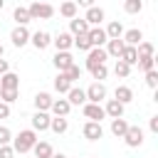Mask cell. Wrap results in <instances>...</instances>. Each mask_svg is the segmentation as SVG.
Wrapping results in <instances>:
<instances>
[{
    "instance_id": "44",
    "label": "cell",
    "mask_w": 158,
    "mask_h": 158,
    "mask_svg": "<svg viewBox=\"0 0 158 158\" xmlns=\"http://www.w3.org/2000/svg\"><path fill=\"white\" fill-rule=\"evenodd\" d=\"M148 126H151L153 133H158V116H151V123H148Z\"/></svg>"
},
{
    "instance_id": "29",
    "label": "cell",
    "mask_w": 158,
    "mask_h": 158,
    "mask_svg": "<svg viewBox=\"0 0 158 158\" xmlns=\"http://www.w3.org/2000/svg\"><path fill=\"white\" fill-rule=\"evenodd\" d=\"M153 52H156V47H153L151 42H141V44H136V54H138V59L153 57Z\"/></svg>"
},
{
    "instance_id": "47",
    "label": "cell",
    "mask_w": 158,
    "mask_h": 158,
    "mask_svg": "<svg viewBox=\"0 0 158 158\" xmlns=\"http://www.w3.org/2000/svg\"><path fill=\"white\" fill-rule=\"evenodd\" d=\"M0 59H2V44H0Z\"/></svg>"
},
{
    "instance_id": "7",
    "label": "cell",
    "mask_w": 158,
    "mask_h": 158,
    "mask_svg": "<svg viewBox=\"0 0 158 158\" xmlns=\"http://www.w3.org/2000/svg\"><path fill=\"white\" fill-rule=\"evenodd\" d=\"M84 116L89 121H94V123H101V118L106 114H104V106L101 104H84Z\"/></svg>"
},
{
    "instance_id": "33",
    "label": "cell",
    "mask_w": 158,
    "mask_h": 158,
    "mask_svg": "<svg viewBox=\"0 0 158 158\" xmlns=\"http://www.w3.org/2000/svg\"><path fill=\"white\" fill-rule=\"evenodd\" d=\"M74 47H77L79 52H89V49H91V44H89V37H86V35H79V37H74Z\"/></svg>"
},
{
    "instance_id": "10",
    "label": "cell",
    "mask_w": 158,
    "mask_h": 158,
    "mask_svg": "<svg viewBox=\"0 0 158 158\" xmlns=\"http://www.w3.org/2000/svg\"><path fill=\"white\" fill-rule=\"evenodd\" d=\"M52 62H54V67L59 69V74H64V72H67V69H69V67L74 64V57H72L69 52H57Z\"/></svg>"
},
{
    "instance_id": "6",
    "label": "cell",
    "mask_w": 158,
    "mask_h": 158,
    "mask_svg": "<svg viewBox=\"0 0 158 158\" xmlns=\"http://www.w3.org/2000/svg\"><path fill=\"white\" fill-rule=\"evenodd\" d=\"M30 42L35 44V49H47L52 44V35L44 32V30H37L35 35H30Z\"/></svg>"
},
{
    "instance_id": "40",
    "label": "cell",
    "mask_w": 158,
    "mask_h": 158,
    "mask_svg": "<svg viewBox=\"0 0 158 158\" xmlns=\"http://www.w3.org/2000/svg\"><path fill=\"white\" fill-rule=\"evenodd\" d=\"M10 141H12L10 128H7V126H0V146H10Z\"/></svg>"
},
{
    "instance_id": "12",
    "label": "cell",
    "mask_w": 158,
    "mask_h": 158,
    "mask_svg": "<svg viewBox=\"0 0 158 158\" xmlns=\"http://www.w3.org/2000/svg\"><path fill=\"white\" fill-rule=\"evenodd\" d=\"M10 40H12L15 47H25V44L30 42V30H27V27H15V30L10 32Z\"/></svg>"
},
{
    "instance_id": "42",
    "label": "cell",
    "mask_w": 158,
    "mask_h": 158,
    "mask_svg": "<svg viewBox=\"0 0 158 158\" xmlns=\"http://www.w3.org/2000/svg\"><path fill=\"white\" fill-rule=\"evenodd\" d=\"M12 156H15L12 146H0V158H12Z\"/></svg>"
},
{
    "instance_id": "11",
    "label": "cell",
    "mask_w": 158,
    "mask_h": 158,
    "mask_svg": "<svg viewBox=\"0 0 158 158\" xmlns=\"http://www.w3.org/2000/svg\"><path fill=\"white\" fill-rule=\"evenodd\" d=\"M49 121H52L49 114L35 111V116H32V131H35V133H37V131H47V128H49Z\"/></svg>"
},
{
    "instance_id": "17",
    "label": "cell",
    "mask_w": 158,
    "mask_h": 158,
    "mask_svg": "<svg viewBox=\"0 0 158 158\" xmlns=\"http://www.w3.org/2000/svg\"><path fill=\"white\" fill-rule=\"evenodd\" d=\"M104 114L111 116V118H123V104H118L116 99H109L106 106H104Z\"/></svg>"
},
{
    "instance_id": "39",
    "label": "cell",
    "mask_w": 158,
    "mask_h": 158,
    "mask_svg": "<svg viewBox=\"0 0 158 158\" xmlns=\"http://www.w3.org/2000/svg\"><path fill=\"white\" fill-rule=\"evenodd\" d=\"M141 7H143V2H141V0H128V2L123 5V10H126V12H131V15H133V12H141Z\"/></svg>"
},
{
    "instance_id": "25",
    "label": "cell",
    "mask_w": 158,
    "mask_h": 158,
    "mask_svg": "<svg viewBox=\"0 0 158 158\" xmlns=\"http://www.w3.org/2000/svg\"><path fill=\"white\" fill-rule=\"evenodd\" d=\"M114 96H116V101L118 104H128V101H133V89L131 86H116V91H114Z\"/></svg>"
},
{
    "instance_id": "43",
    "label": "cell",
    "mask_w": 158,
    "mask_h": 158,
    "mask_svg": "<svg viewBox=\"0 0 158 158\" xmlns=\"http://www.w3.org/2000/svg\"><path fill=\"white\" fill-rule=\"evenodd\" d=\"M7 116H10V106L0 101V118H7Z\"/></svg>"
},
{
    "instance_id": "1",
    "label": "cell",
    "mask_w": 158,
    "mask_h": 158,
    "mask_svg": "<svg viewBox=\"0 0 158 158\" xmlns=\"http://www.w3.org/2000/svg\"><path fill=\"white\" fill-rule=\"evenodd\" d=\"M35 143H37V133H35L32 128H25V131H20V133L15 136L12 151H15V153H27V151H32Z\"/></svg>"
},
{
    "instance_id": "31",
    "label": "cell",
    "mask_w": 158,
    "mask_h": 158,
    "mask_svg": "<svg viewBox=\"0 0 158 158\" xmlns=\"http://www.w3.org/2000/svg\"><path fill=\"white\" fill-rule=\"evenodd\" d=\"M49 128H52L54 133H64V131L69 128V121H67V118H59V116H54V118L49 121Z\"/></svg>"
},
{
    "instance_id": "45",
    "label": "cell",
    "mask_w": 158,
    "mask_h": 158,
    "mask_svg": "<svg viewBox=\"0 0 158 158\" xmlns=\"http://www.w3.org/2000/svg\"><path fill=\"white\" fill-rule=\"evenodd\" d=\"M7 72H10V64H7L5 59H0V77H2V74H7Z\"/></svg>"
},
{
    "instance_id": "38",
    "label": "cell",
    "mask_w": 158,
    "mask_h": 158,
    "mask_svg": "<svg viewBox=\"0 0 158 158\" xmlns=\"http://www.w3.org/2000/svg\"><path fill=\"white\" fill-rule=\"evenodd\" d=\"M91 72V77L96 79V81H101V79H106V74H109V69H106V64H99V67H94V69H89Z\"/></svg>"
},
{
    "instance_id": "22",
    "label": "cell",
    "mask_w": 158,
    "mask_h": 158,
    "mask_svg": "<svg viewBox=\"0 0 158 158\" xmlns=\"http://www.w3.org/2000/svg\"><path fill=\"white\" fill-rule=\"evenodd\" d=\"M84 20H86V25H99V22L104 20V10H101V7H96V5H91V7L86 10Z\"/></svg>"
},
{
    "instance_id": "35",
    "label": "cell",
    "mask_w": 158,
    "mask_h": 158,
    "mask_svg": "<svg viewBox=\"0 0 158 158\" xmlns=\"http://www.w3.org/2000/svg\"><path fill=\"white\" fill-rule=\"evenodd\" d=\"M114 72H116V77H121V79H126V77L131 74V67H128V64H123L121 59H116V67H114Z\"/></svg>"
},
{
    "instance_id": "41",
    "label": "cell",
    "mask_w": 158,
    "mask_h": 158,
    "mask_svg": "<svg viewBox=\"0 0 158 158\" xmlns=\"http://www.w3.org/2000/svg\"><path fill=\"white\" fill-rule=\"evenodd\" d=\"M146 84H148L151 89H156V86H158V72H156V69L146 72Z\"/></svg>"
},
{
    "instance_id": "9",
    "label": "cell",
    "mask_w": 158,
    "mask_h": 158,
    "mask_svg": "<svg viewBox=\"0 0 158 158\" xmlns=\"http://www.w3.org/2000/svg\"><path fill=\"white\" fill-rule=\"evenodd\" d=\"M86 37H89V44H91V49H94V47H101V44H106V42H109V40H106V32H104L101 27H89Z\"/></svg>"
},
{
    "instance_id": "37",
    "label": "cell",
    "mask_w": 158,
    "mask_h": 158,
    "mask_svg": "<svg viewBox=\"0 0 158 158\" xmlns=\"http://www.w3.org/2000/svg\"><path fill=\"white\" fill-rule=\"evenodd\" d=\"M64 74H67V79H69V81L74 84L77 79H81V67H77V64H72V67H69V69H67Z\"/></svg>"
},
{
    "instance_id": "23",
    "label": "cell",
    "mask_w": 158,
    "mask_h": 158,
    "mask_svg": "<svg viewBox=\"0 0 158 158\" xmlns=\"http://www.w3.org/2000/svg\"><path fill=\"white\" fill-rule=\"evenodd\" d=\"M104 32H106V40H121L123 37V25L118 20H114V22H109V27Z\"/></svg>"
},
{
    "instance_id": "18",
    "label": "cell",
    "mask_w": 158,
    "mask_h": 158,
    "mask_svg": "<svg viewBox=\"0 0 158 158\" xmlns=\"http://www.w3.org/2000/svg\"><path fill=\"white\" fill-rule=\"evenodd\" d=\"M0 89H20V77L17 74H12V72H7V74H2L0 77Z\"/></svg>"
},
{
    "instance_id": "2",
    "label": "cell",
    "mask_w": 158,
    "mask_h": 158,
    "mask_svg": "<svg viewBox=\"0 0 158 158\" xmlns=\"http://www.w3.org/2000/svg\"><path fill=\"white\" fill-rule=\"evenodd\" d=\"M27 12H30L32 20H49V17L54 15V7H52L49 2H32V5L27 7Z\"/></svg>"
},
{
    "instance_id": "30",
    "label": "cell",
    "mask_w": 158,
    "mask_h": 158,
    "mask_svg": "<svg viewBox=\"0 0 158 158\" xmlns=\"http://www.w3.org/2000/svg\"><path fill=\"white\" fill-rule=\"evenodd\" d=\"M54 89H57L59 94H69V89H72V81L67 79V74H59V77L54 79Z\"/></svg>"
},
{
    "instance_id": "26",
    "label": "cell",
    "mask_w": 158,
    "mask_h": 158,
    "mask_svg": "<svg viewBox=\"0 0 158 158\" xmlns=\"http://www.w3.org/2000/svg\"><path fill=\"white\" fill-rule=\"evenodd\" d=\"M12 17H15V22H17V27H27V22H32V17H30V12H27V7H15V12H12Z\"/></svg>"
},
{
    "instance_id": "34",
    "label": "cell",
    "mask_w": 158,
    "mask_h": 158,
    "mask_svg": "<svg viewBox=\"0 0 158 158\" xmlns=\"http://www.w3.org/2000/svg\"><path fill=\"white\" fill-rule=\"evenodd\" d=\"M15 99H17V91H15V89H0V101H2V104L10 106Z\"/></svg>"
},
{
    "instance_id": "48",
    "label": "cell",
    "mask_w": 158,
    "mask_h": 158,
    "mask_svg": "<svg viewBox=\"0 0 158 158\" xmlns=\"http://www.w3.org/2000/svg\"><path fill=\"white\" fill-rule=\"evenodd\" d=\"M2 5H5V2H2V0H0V10H2Z\"/></svg>"
},
{
    "instance_id": "3",
    "label": "cell",
    "mask_w": 158,
    "mask_h": 158,
    "mask_svg": "<svg viewBox=\"0 0 158 158\" xmlns=\"http://www.w3.org/2000/svg\"><path fill=\"white\" fill-rule=\"evenodd\" d=\"M106 59H109L106 49H104V47H94V49L86 52V69H94V67H99V64H106Z\"/></svg>"
},
{
    "instance_id": "13",
    "label": "cell",
    "mask_w": 158,
    "mask_h": 158,
    "mask_svg": "<svg viewBox=\"0 0 158 158\" xmlns=\"http://www.w3.org/2000/svg\"><path fill=\"white\" fill-rule=\"evenodd\" d=\"M52 44L57 47V52H69V47L74 44V37H72L69 32H59V35L52 40Z\"/></svg>"
},
{
    "instance_id": "21",
    "label": "cell",
    "mask_w": 158,
    "mask_h": 158,
    "mask_svg": "<svg viewBox=\"0 0 158 158\" xmlns=\"http://www.w3.org/2000/svg\"><path fill=\"white\" fill-rule=\"evenodd\" d=\"M32 151H35L37 158H52V153H54L52 143H47V141H37V143L32 146Z\"/></svg>"
},
{
    "instance_id": "32",
    "label": "cell",
    "mask_w": 158,
    "mask_h": 158,
    "mask_svg": "<svg viewBox=\"0 0 158 158\" xmlns=\"http://www.w3.org/2000/svg\"><path fill=\"white\" fill-rule=\"evenodd\" d=\"M77 10H79V7H77V2H62V5H59V12H62L64 17H69V20H74V17H77Z\"/></svg>"
},
{
    "instance_id": "24",
    "label": "cell",
    "mask_w": 158,
    "mask_h": 158,
    "mask_svg": "<svg viewBox=\"0 0 158 158\" xmlns=\"http://www.w3.org/2000/svg\"><path fill=\"white\" fill-rule=\"evenodd\" d=\"M143 42V32L141 30H128V32H123V44H128V47H136V44H141Z\"/></svg>"
},
{
    "instance_id": "27",
    "label": "cell",
    "mask_w": 158,
    "mask_h": 158,
    "mask_svg": "<svg viewBox=\"0 0 158 158\" xmlns=\"http://www.w3.org/2000/svg\"><path fill=\"white\" fill-rule=\"evenodd\" d=\"M123 64H128V67H133L136 62H138V54H136V47H123V52H121V57H118Z\"/></svg>"
},
{
    "instance_id": "19",
    "label": "cell",
    "mask_w": 158,
    "mask_h": 158,
    "mask_svg": "<svg viewBox=\"0 0 158 158\" xmlns=\"http://www.w3.org/2000/svg\"><path fill=\"white\" fill-rule=\"evenodd\" d=\"M52 101H54V99H52V96H49L47 91H40V94L35 96V109H37V111H44V114H47V111H49V106H52Z\"/></svg>"
},
{
    "instance_id": "36",
    "label": "cell",
    "mask_w": 158,
    "mask_h": 158,
    "mask_svg": "<svg viewBox=\"0 0 158 158\" xmlns=\"http://www.w3.org/2000/svg\"><path fill=\"white\" fill-rule=\"evenodd\" d=\"M136 64H138V69H143V72H151V69H156V57H146V59H138Z\"/></svg>"
},
{
    "instance_id": "16",
    "label": "cell",
    "mask_w": 158,
    "mask_h": 158,
    "mask_svg": "<svg viewBox=\"0 0 158 158\" xmlns=\"http://www.w3.org/2000/svg\"><path fill=\"white\" fill-rule=\"evenodd\" d=\"M69 101L67 99H54L52 101V106H49V111L54 114V116H59V118H67V114H69Z\"/></svg>"
},
{
    "instance_id": "46",
    "label": "cell",
    "mask_w": 158,
    "mask_h": 158,
    "mask_svg": "<svg viewBox=\"0 0 158 158\" xmlns=\"http://www.w3.org/2000/svg\"><path fill=\"white\" fill-rule=\"evenodd\" d=\"M52 158H67L64 153H52Z\"/></svg>"
},
{
    "instance_id": "8",
    "label": "cell",
    "mask_w": 158,
    "mask_h": 158,
    "mask_svg": "<svg viewBox=\"0 0 158 158\" xmlns=\"http://www.w3.org/2000/svg\"><path fill=\"white\" fill-rule=\"evenodd\" d=\"M81 133H84V138H86V141H99V138L104 136V128H101V123L86 121V123H84V128H81Z\"/></svg>"
},
{
    "instance_id": "4",
    "label": "cell",
    "mask_w": 158,
    "mask_h": 158,
    "mask_svg": "<svg viewBox=\"0 0 158 158\" xmlns=\"http://www.w3.org/2000/svg\"><path fill=\"white\" fill-rule=\"evenodd\" d=\"M84 94H86V104H99L106 99V86L101 81H94L89 89H84Z\"/></svg>"
},
{
    "instance_id": "28",
    "label": "cell",
    "mask_w": 158,
    "mask_h": 158,
    "mask_svg": "<svg viewBox=\"0 0 158 158\" xmlns=\"http://www.w3.org/2000/svg\"><path fill=\"white\" fill-rule=\"evenodd\" d=\"M123 40H109L106 42V54H111V57H121V52H123Z\"/></svg>"
},
{
    "instance_id": "15",
    "label": "cell",
    "mask_w": 158,
    "mask_h": 158,
    "mask_svg": "<svg viewBox=\"0 0 158 158\" xmlns=\"http://www.w3.org/2000/svg\"><path fill=\"white\" fill-rule=\"evenodd\" d=\"M69 35L72 37H79V35H86L89 32V25H86V20L84 17H74V20H69Z\"/></svg>"
},
{
    "instance_id": "5",
    "label": "cell",
    "mask_w": 158,
    "mask_h": 158,
    "mask_svg": "<svg viewBox=\"0 0 158 158\" xmlns=\"http://www.w3.org/2000/svg\"><path fill=\"white\" fill-rule=\"evenodd\" d=\"M123 141H126V146H128V148H138V146L143 143V131H141L138 126H128V131H126Z\"/></svg>"
},
{
    "instance_id": "14",
    "label": "cell",
    "mask_w": 158,
    "mask_h": 158,
    "mask_svg": "<svg viewBox=\"0 0 158 158\" xmlns=\"http://www.w3.org/2000/svg\"><path fill=\"white\" fill-rule=\"evenodd\" d=\"M67 101H69V106H84V104H86V94H84V89L72 86L69 94H67Z\"/></svg>"
},
{
    "instance_id": "20",
    "label": "cell",
    "mask_w": 158,
    "mask_h": 158,
    "mask_svg": "<svg viewBox=\"0 0 158 158\" xmlns=\"http://www.w3.org/2000/svg\"><path fill=\"white\" fill-rule=\"evenodd\" d=\"M128 121L126 118H111V133L116 136V138H123L126 136V131H128Z\"/></svg>"
}]
</instances>
